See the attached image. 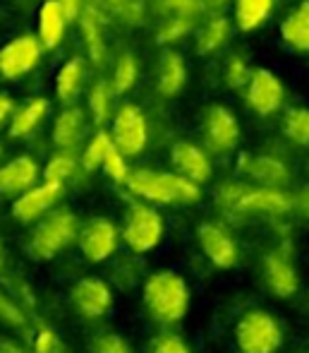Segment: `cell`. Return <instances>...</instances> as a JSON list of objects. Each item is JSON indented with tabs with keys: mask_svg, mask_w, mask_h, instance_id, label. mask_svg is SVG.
Wrapping results in <instances>:
<instances>
[{
	"mask_svg": "<svg viewBox=\"0 0 309 353\" xmlns=\"http://www.w3.org/2000/svg\"><path fill=\"white\" fill-rule=\"evenodd\" d=\"M283 132L297 144H309V111L307 108H292L283 121Z\"/></svg>",
	"mask_w": 309,
	"mask_h": 353,
	"instance_id": "1f68e13d",
	"label": "cell"
},
{
	"mask_svg": "<svg viewBox=\"0 0 309 353\" xmlns=\"http://www.w3.org/2000/svg\"><path fill=\"white\" fill-rule=\"evenodd\" d=\"M41 183V166L32 154H17L0 163V195L19 197Z\"/></svg>",
	"mask_w": 309,
	"mask_h": 353,
	"instance_id": "7c38bea8",
	"label": "cell"
},
{
	"mask_svg": "<svg viewBox=\"0 0 309 353\" xmlns=\"http://www.w3.org/2000/svg\"><path fill=\"white\" fill-rule=\"evenodd\" d=\"M89 351L92 353H132L129 351V344L125 341V336L113 334V332L94 336L92 344H89Z\"/></svg>",
	"mask_w": 309,
	"mask_h": 353,
	"instance_id": "d590c367",
	"label": "cell"
},
{
	"mask_svg": "<svg viewBox=\"0 0 309 353\" xmlns=\"http://www.w3.org/2000/svg\"><path fill=\"white\" fill-rule=\"evenodd\" d=\"M185 79H187L185 61L173 51L163 53L161 61H158V79H156L158 94L161 97H175V94H180Z\"/></svg>",
	"mask_w": 309,
	"mask_h": 353,
	"instance_id": "603a6c76",
	"label": "cell"
},
{
	"mask_svg": "<svg viewBox=\"0 0 309 353\" xmlns=\"http://www.w3.org/2000/svg\"><path fill=\"white\" fill-rule=\"evenodd\" d=\"M108 135L113 140V147L125 159L142 154L149 142V128L142 108L134 106V103H122L116 111V116H113V128Z\"/></svg>",
	"mask_w": 309,
	"mask_h": 353,
	"instance_id": "52a82bcc",
	"label": "cell"
},
{
	"mask_svg": "<svg viewBox=\"0 0 309 353\" xmlns=\"http://www.w3.org/2000/svg\"><path fill=\"white\" fill-rule=\"evenodd\" d=\"M137 74L139 68L134 56L132 53H122L116 63V72H113V82H111L113 94H127L134 87V82H137Z\"/></svg>",
	"mask_w": 309,
	"mask_h": 353,
	"instance_id": "4dcf8cb0",
	"label": "cell"
},
{
	"mask_svg": "<svg viewBox=\"0 0 309 353\" xmlns=\"http://www.w3.org/2000/svg\"><path fill=\"white\" fill-rule=\"evenodd\" d=\"M14 108H17V103H14V99L10 97L8 92H0V130H5V128L10 125V121H12Z\"/></svg>",
	"mask_w": 309,
	"mask_h": 353,
	"instance_id": "b9f144b4",
	"label": "cell"
},
{
	"mask_svg": "<svg viewBox=\"0 0 309 353\" xmlns=\"http://www.w3.org/2000/svg\"><path fill=\"white\" fill-rule=\"evenodd\" d=\"M125 185L134 197L151 205H192L202 197L199 185L189 183L187 178L168 171H151V168L129 171Z\"/></svg>",
	"mask_w": 309,
	"mask_h": 353,
	"instance_id": "6da1fadb",
	"label": "cell"
},
{
	"mask_svg": "<svg viewBox=\"0 0 309 353\" xmlns=\"http://www.w3.org/2000/svg\"><path fill=\"white\" fill-rule=\"evenodd\" d=\"M118 241H120V231H118L111 219L103 216H94L89 221H84L77 233L79 250H82L84 260L92 262V265L106 262L108 257L116 255Z\"/></svg>",
	"mask_w": 309,
	"mask_h": 353,
	"instance_id": "9c48e42d",
	"label": "cell"
},
{
	"mask_svg": "<svg viewBox=\"0 0 309 353\" xmlns=\"http://www.w3.org/2000/svg\"><path fill=\"white\" fill-rule=\"evenodd\" d=\"M79 233V219L74 216L72 210L67 207H56L43 219L34 223L32 233L27 241V252L32 260L48 262L58 257L65 248H70L77 241Z\"/></svg>",
	"mask_w": 309,
	"mask_h": 353,
	"instance_id": "3957f363",
	"label": "cell"
},
{
	"mask_svg": "<svg viewBox=\"0 0 309 353\" xmlns=\"http://www.w3.org/2000/svg\"><path fill=\"white\" fill-rule=\"evenodd\" d=\"M189 32V19L187 17H171L158 32L156 41L158 43H173L178 39H182Z\"/></svg>",
	"mask_w": 309,
	"mask_h": 353,
	"instance_id": "8d00e7d4",
	"label": "cell"
},
{
	"mask_svg": "<svg viewBox=\"0 0 309 353\" xmlns=\"http://www.w3.org/2000/svg\"><path fill=\"white\" fill-rule=\"evenodd\" d=\"M0 325L10 332H29V315L0 288Z\"/></svg>",
	"mask_w": 309,
	"mask_h": 353,
	"instance_id": "f546056e",
	"label": "cell"
},
{
	"mask_svg": "<svg viewBox=\"0 0 309 353\" xmlns=\"http://www.w3.org/2000/svg\"><path fill=\"white\" fill-rule=\"evenodd\" d=\"M235 339L242 353H276L283 341L281 325L264 310H249L235 327Z\"/></svg>",
	"mask_w": 309,
	"mask_h": 353,
	"instance_id": "5b68a950",
	"label": "cell"
},
{
	"mask_svg": "<svg viewBox=\"0 0 309 353\" xmlns=\"http://www.w3.org/2000/svg\"><path fill=\"white\" fill-rule=\"evenodd\" d=\"M101 168H103V173H106V176L111 178L113 183H120V185H125V181H127V176H129L127 161H125V157H122L120 152H118L116 147H113L111 152L106 154Z\"/></svg>",
	"mask_w": 309,
	"mask_h": 353,
	"instance_id": "e575fe53",
	"label": "cell"
},
{
	"mask_svg": "<svg viewBox=\"0 0 309 353\" xmlns=\"http://www.w3.org/2000/svg\"><path fill=\"white\" fill-rule=\"evenodd\" d=\"M122 3V0H94V8H98V10H101V12H116V10H118V5H120Z\"/></svg>",
	"mask_w": 309,
	"mask_h": 353,
	"instance_id": "ee69618b",
	"label": "cell"
},
{
	"mask_svg": "<svg viewBox=\"0 0 309 353\" xmlns=\"http://www.w3.org/2000/svg\"><path fill=\"white\" fill-rule=\"evenodd\" d=\"M0 157H3V147H0Z\"/></svg>",
	"mask_w": 309,
	"mask_h": 353,
	"instance_id": "bcb514c9",
	"label": "cell"
},
{
	"mask_svg": "<svg viewBox=\"0 0 309 353\" xmlns=\"http://www.w3.org/2000/svg\"><path fill=\"white\" fill-rule=\"evenodd\" d=\"M199 245H202L204 255L213 262L216 267H233L237 262V245L226 228H221L218 223H202L197 228Z\"/></svg>",
	"mask_w": 309,
	"mask_h": 353,
	"instance_id": "5bb4252c",
	"label": "cell"
},
{
	"mask_svg": "<svg viewBox=\"0 0 309 353\" xmlns=\"http://www.w3.org/2000/svg\"><path fill=\"white\" fill-rule=\"evenodd\" d=\"M43 58V46L36 34H19L0 46V79L19 82L39 68Z\"/></svg>",
	"mask_w": 309,
	"mask_h": 353,
	"instance_id": "8992f818",
	"label": "cell"
},
{
	"mask_svg": "<svg viewBox=\"0 0 309 353\" xmlns=\"http://www.w3.org/2000/svg\"><path fill=\"white\" fill-rule=\"evenodd\" d=\"M70 303L74 312L82 315L84 320H98L113 305V291L98 276H84L70 288Z\"/></svg>",
	"mask_w": 309,
	"mask_h": 353,
	"instance_id": "8fae6325",
	"label": "cell"
},
{
	"mask_svg": "<svg viewBox=\"0 0 309 353\" xmlns=\"http://www.w3.org/2000/svg\"><path fill=\"white\" fill-rule=\"evenodd\" d=\"M113 14H118L127 24H139L144 19V3L142 0H122Z\"/></svg>",
	"mask_w": 309,
	"mask_h": 353,
	"instance_id": "f35d334b",
	"label": "cell"
},
{
	"mask_svg": "<svg viewBox=\"0 0 309 353\" xmlns=\"http://www.w3.org/2000/svg\"><path fill=\"white\" fill-rule=\"evenodd\" d=\"M32 353H70L63 339L51 327H39L36 334L32 336Z\"/></svg>",
	"mask_w": 309,
	"mask_h": 353,
	"instance_id": "836d02e7",
	"label": "cell"
},
{
	"mask_svg": "<svg viewBox=\"0 0 309 353\" xmlns=\"http://www.w3.org/2000/svg\"><path fill=\"white\" fill-rule=\"evenodd\" d=\"M271 8H273V0H235L237 27L245 29V32L257 29L268 17Z\"/></svg>",
	"mask_w": 309,
	"mask_h": 353,
	"instance_id": "83f0119b",
	"label": "cell"
},
{
	"mask_svg": "<svg viewBox=\"0 0 309 353\" xmlns=\"http://www.w3.org/2000/svg\"><path fill=\"white\" fill-rule=\"evenodd\" d=\"M171 163L175 168L178 176L187 178L189 183L199 185L211 178V163H209L206 154L192 142H175L171 149Z\"/></svg>",
	"mask_w": 309,
	"mask_h": 353,
	"instance_id": "2e32d148",
	"label": "cell"
},
{
	"mask_svg": "<svg viewBox=\"0 0 309 353\" xmlns=\"http://www.w3.org/2000/svg\"><path fill=\"white\" fill-rule=\"evenodd\" d=\"M228 39V19L226 17H216L206 24L202 34H199V51L202 53H211L221 46Z\"/></svg>",
	"mask_w": 309,
	"mask_h": 353,
	"instance_id": "d6a6232c",
	"label": "cell"
},
{
	"mask_svg": "<svg viewBox=\"0 0 309 353\" xmlns=\"http://www.w3.org/2000/svg\"><path fill=\"white\" fill-rule=\"evenodd\" d=\"M77 22H79V29H82V43H84V51H87L89 61H92L94 65H103V63H106L108 48H106V39H103L101 10L89 3Z\"/></svg>",
	"mask_w": 309,
	"mask_h": 353,
	"instance_id": "ffe728a7",
	"label": "cell"
},
{
	"mask_svg": "<svg viewBox=\"0 0 309 353\" xmlns=\"http://www.w3.org/2000/svg\"><path fill=\"white\" fill-rule=\"evenodd\" d=\"M144 305L149 315L161 325H175L187 315L189 307V288L185 279L175 272H153L144 281Z\"/></svg>",
	"mask_w": 309,
	"mask_h": 353,
	"instance_id": "7a4b0ae2",
	"label": "cell"
},
{
	"mask_svg": "<svg viewBox=\"0 0 309 353\" xmlns=\"http://www.w3.org/2000/svg\"><path fill=\"white\" fill-rule=\"evenodd\" d=\"M249 79V72L245 68V63L240 61V58H231L226 65V82L231 84V87H242Z\"/></svg>",
	"mask_w": 309,
	"mask_h": 353,
	"instance_id": "ab89813d",
	"label": "cell"
},
{
	"mask_svg": "<svg viewBox=\"0 0 309 353\" xmlns=\"http://www.w3.org/2000/svg\"><path fill=\"white\" fill-rule=\"evenodd\" d=\"M77 168H79V159L74 157V152H56L48 159L46 166H43V181L65 185L77 173Z\"/></svg>",
	"mask_w": 309,
	"mask_h": 353,
	"instance_id": "484cf974",
	"label": "cell"
},
{
	"mask_svg": "<svg viewBox=\"0 0 309 353\" xmlns=\"http://www.w3.org/2000/svg\"><path fill=\"white\" fill-rule=\"evenodd\" d=\"M84 132H87V118L84 111L77 106H67L53 121L51 140L58 147V152H74L82 144Z\"/></svg>",
	"mask_w": 309,
	"mask_h": 353,
	"instance_id": "d6986e66",
	"label": "cell"
},
{
	"mask_svg": "<svg viewBox=\"0 0 309 353\" xmlns=\"http://www.w3.org/2000/svg\"><path fill=\"white\" fill-rule=\"evenodd\" d=\"M264 279H266V286L281 298L295 296L297 286H300L295 267L281 252H271V255L264 257Z\"/></svg>",
	"mask_w": 309,
	"mask_h": 353,
	"instance_id": "7402d4cb",
	"label": "cell"
},
{
	"mask_svg": "<svg viewBox=\"0 0 309 353\" xmlns=\"http://www.w3.org/2000/svg\"><path fill=\"white\" fill-rule=\"evenodd\" d=\"M221 202L228 210L242 214H283L290 210V200L283 192L268 188L249 190L245 185H226L221 190Z\"/></svg>",
	"mask_w": 309,
	"mask_h": 353,
	"instance_id": "ba28073f",
	"label": "cell"
},
{
	"mask_svg": "<svg viewBox=\"0 0 309 353\" xmlns=\"http://www.w3.org/2000/svg\"><path fill=\"white\" fill-rule=\"evenodd\" d=\"M58 3H61L63 14H65V19H67V24H70V22H77V19L82 17V12L87 10L89 0H58Z\"/></svg>",
	"mask_w": 309,
	"mask_h": 353,
	"instance_id": "60d3db41",
	"label": "cell"
},
{
	"mask_svg": "<svg viewBox=\"0 0 309 353\" xmlns=\"http://www.w3.org/2000/svg\"><path fill=\"white\" fill-rule=\"evenodd\" d=\"M84 79H87V61L82 56H72L58 68L56 72V99L65 106H72L74 101L79 99L84 87Z\"/></svg>",
	"mask_w": 309,
	"mask_h": 353,
	"instance_id": "44dd1931",
	"label": "cell"
},
{
	"mask_svg": "<svg viewBox=\"0 0 309 353\" xmlns=\"http://www.w3.org/2000/svg\"><path fill=\"white\" fill-rule=\"evenodd\" d=\"M245 173L262 183L268 190H276L283 183H288V168L273 157H252L245 163Z\"/></svg>",
	"mask_w": 309,
	"mask_h": 353,
	"instance_id": "cb8c5ba5",
	"label": "cell"
},
{
	"mask_svg": "<svg viewBox=\"0 0 309 353\" xmlns=\"http://www.w3.org/2000/svg\"><path fill=\"white\" fill-rule=\"evenodd\" d=\"M8 274V252H5L3 243H0V276Z\"/></svg>",
	"mask_w": 309,
	"mask_h": 353,
	"instance_id": "f6af8a7d",
	"label": "cell"
},
{
	"mask_svg": "<svg viewBox=\"0 0 309 353\" xmlns=\"http://www.w3.org/2000/svg\"><path fill=\"white\" fill-rule=\"evenodd\" d=\"M111 149H113L111 135H108L106 130H96L92 135V140L87 142V147H84L82 157H79V168H84L87 173L101 168L103 159H106V154L111 152Z\"/></svg>",
	"mask_w": 309,
	"mask_h": 353,
	"instance_id": "f1b7e54d",
	"label": "cell"
},
{
	"mask_svg": "<svg viewBox=\"0 0 309 353\" xmlns=\"http://www.w3.org/2000/svg\"><path fill=\"white\" fill-rule=\"evenodd\" d=\"M63 195H65V185L41 181L32 190L14 197L10 214H12V219L17 223H36L39 219H43L51 210H56V205L61 202Z\"/></svg>",
	"mask_w": 309,
	"mask_h": 353,
	"instance_id": "30bf717a",
	"label": "cell"
},
{
	"mask_svg": "<svg viewBox=\"0 0 309 353\" xmlns=\"http://www.w3.org/2000/svg\"><path fill=\"white\" fill-rule=\"evenodd\" d=\"M151 353H192L178 334H158L151 341Z\"/></svg>",
	"mask_w": 309,
	"mask_h": 353,
	"instance_id": "74e56055",
	"label": "cell"
},
{
	"mask_svg": "<svg viewBox=\"0 0 309 353\" xmlns=\"http://www.w3.org/2000/svg\"><path fill=\"white\" fill-rule=\"evenodd\" d=\"M202 130L206 147L216 154L231 152V149H235L237 140H240L237 118L226 106H209L206 113H204Z\"/></svg>",
	"mask_w": 309,
	"mask_h": 353,
	"instance_id": "4fadbf2b",
	"label": "cell"
},
{
	"mask_svg": "<svg viewBox=\"0 0 309 353\" xmlns=\"http://www.w3.org/2000/svg\"><path fill=\"white\" fill-rule=\"evenodd\" d=\"M48 116H51V101L46 97L29 99L22 106L14 108L12 121L8 125V135L12 140H29L32 135H36Z\"/></svg>",
	"mask_w": 309,
	"mask_h": 353,
	"instance_id": "9a60e30c",
	"label": "cell"
},
{
	"mask_svg": "<svg viewBox=\"0 0 309 353\" xmlns=\"http://www.w3.org/2000/svg\"><path fill=\"white\" fill-rule=\"evenodd\" d=\"M163 231L166 226H163L161 214L144 202H132L125 212L120 238L129 250L142 255V252L153 250L163 241Z\"/></svg>",
	"mask_w": 309,
	"mask_h": 353,
	"instance_id": "277c9868",
	"label": "cell"
},
{
	"mask_svg": "<svg viewBox=\"0 0 309 353\" xmlns=\"http://www.w3.org/2000/svg\"><path fill=\"white\" fill-rule=\"evenodd\" d=\"M247 101L259 116H271L283 103V84L281 79L268 70H257L249 82Z\"/></svg>",
	"mask_w": 309,
	"mask_h": 353,
	"instance_id": "e0dca14e",
	"label": "cell"
},
{
	"mask_svg": "<svg viewBox=\"0 0 309 353\" xmlns=\"http://www.w3.org/2000/svg\"><path fill=\"white\" fill-rule=\"evenodd\" d=\"M0 353H32L19 339L10 334H0Z\"/></svg>",
	"mask_w": 309,
	"mask_h": 353,
	"instance_id": "7bdbcfd3",
	"label": "cell"
},
{
	"mask_svg": "<svg viewBox=\"0 0 309 353\" xmlns=\"http://www.w3.org/2000/svg\"><path fill=\"white\" fill-rule=\"evenodd\" d=\"M67 32V19L58 0H43L36 10V39L43 51H53L63 43Z\"/></svg>",
	"mask_w": 309,
	"mask_h": 353,
	"instance_id": "ac0fdd59",
	"label": "cell"
},
{
	"mask_svg": "<svg viewBox=\"0 0 309 353\" xmlns=\"http://www.w3.org/2000/svg\"><path fill=\"white\" fill-rule=\"evenodd\" d=\"M111 108H113V89L106 79H98L89 89V113H92L94 125L101 128L111 118Z\"/></svg>",
	"mask_w": 309,
	"mask_h": 353,
	"instance_id": "4316f807",
	"label": "cell"
},
{
	"mask_svg": "<svg viewBox=\"0 0 309 353\" xmlns=\"http://www.w3.org/2000/svg\"><path fill=\"white\" fill-rule=\"evenodd\" d=\"M281 37L295 51H309V0L283 19Z\"/></svg>",
	"mask_w": 309,
	"mask_h": 353,
	"instance_id": "d4e9b609",
	"label": "cell"
}]
</instances>
